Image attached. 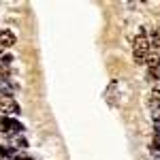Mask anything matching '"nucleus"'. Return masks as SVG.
<instances>
[{
    "instance_id": "3",
    "label": "nucleus",
    "mask_w": 160,
    "mask_h": 160,
    "mask_svg": "<svg viewBox=\"0 0 160 160\" xmlns=\"http://www.w3.org/2000/svg\"><path fill=\"white\" fill-rule=\"evenodd\" d=\"M13 45H15V34L11 30H0V56Z\"/></svg>"
},
{
    "instance_id": "4",
    "label": "nucleus",
    "mask_w": 160,
    "mask_h": 160,
    "mask_svg": "<svg viewBox=\"0 0 160 160\" xmlns=\"http://www.w3.org/2000/svg\"><path fill=\"white\" fill-rule=\"evenodd\" d=\"M0 96H13V88L9 86V81L2 79V77H0Z\"/></svg>"
},
{
    "instance_id": "5",
    "label": "nucleus",
    "mask_w": 160,
    "mask_h": 160,
    "mask_svg": "<svg viewBox=\"0 0 160 160\" xmlns=\"http://www.w3.org/2000/svg\"><path fill=\"white\" fill-rule=\"evenodd\" d=\"M152 154H154V160H160V149L158 152H152Z\"/></svg>"
},
{
    "instance_id": "1",
    "label": "nucleus",
    "mask_w": 160,
    "mask_h": 160,
    "mask_svg": "<svg viewBox=\"0 0 160 160\" xmlns=\"http://www.w3.org/2000/svg\"><path fill=\"white\" fill-rule=\"evenodd\" d=\"M148 53H149V41H148L145 34H139L132 41V58H135L137 64H145Z\"/></svg>"
},
{
    "instance_id": "2",
    "label": "nucleus",
    "mask_w": 160,
    "mask_h": 160,
    "mask_svg": "<svg viewBox=\"0 0 160 160\" xmlns=\"http://www.w3.org/2000/svg\"><path fill=\"white\" fill-rule=\"evenodd\" d=\"M19 113V105L11 96H0V118H11Z\"/></svg>"
}]
</instances>
